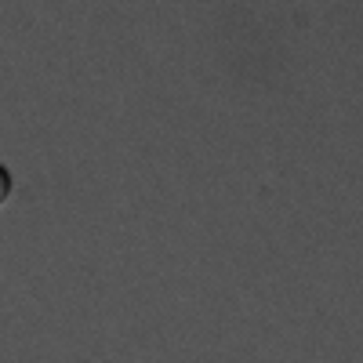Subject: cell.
Instances as JSON below:
<instances>
[{
	"label": "cell",
	"mask_w": 363,
	"mask_h": 363,
	"mask_svg": "<svg viewBox=\"0 0 363 363\" xmlns=\"http://www.w3.org/2000/svg\"><path fill=\"white\" fill-rule=\"evenodd\" d=\"M11 193H15V178H11V171L4 164H0V207L11 200Z\"/></svg>",
	"instance_id": "1"
}]
</instances>
